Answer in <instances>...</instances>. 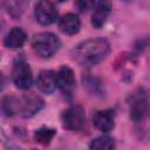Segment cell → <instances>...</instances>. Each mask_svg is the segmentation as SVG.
Segmentation results:
<instances>
[{
  "mask_svg": "<svg viewBox=\"0 0 150 150\" xmlns=\"http://www.w3.org/2000/svg\"><path fill=\"white\" fill-rule=\"evenodd\" d=\"M110 52V45L104 38H95L79 43L73 49V59L81 66H95L103 61Z\"/></svg>",
  "mask_w": 150,
  "mask_h": 150,
  "instance_id": "6da1fadb",
  "label": "cell"
},
{
  "mask_svg": "<svg viewBox=\"0 0 150 150\" xmlns=\"http://www.w3.org/2000/svg\"><path fill=\"white\" fill-rule=\"evenodd\" d=\"M32 47L39 56L43 59H48L57 52L60 47V40L55 34L49 32H43L34 35L32 41Z\"/></svg>",
  "mask_w": 150,
  "mask_h": 150,
  "instance_id": "7a4b0ae2",
  "label": "cell"
},
{
  "mask_svg": "<svg viewBox=\"0 0 150 150\" xmlns=\"http://www.w3.org/2000/svg\"><path fill=\"white\" fill-rule=\"evenodd\" d=\"M129 114L135 122H142L148 115V96L144 89L139 88L129 97Z\"/></svg>",
  "mask_w": 150,
  "mask_h": 150,
  "instance_id": "3957f363",
  "label": "cell"
},
{
  "mask_svg": "<svg viewBox=\"0 0 150 150\" xmlns=\"http://www.w3.org/2000/svg\"><path fill=\"white\" fill-rule=\"evenodd\" d=\"M63 128L71 131H81L86 127V114L81 105H71L61 115Z\"/></svg>",
  "mask_w": 150,
  "mask_h": 150,
  "instance_id": "277c9868",
  "label": "cell"
},
{
  "mask_svg": "<svg viewBox=\"0 0 150 150\" xmlns=\"http://www.w3.org/2000/svg\"><path fill=\"white\" fill-rule=\"evenodd\" d=\"M12 80L16 88L26 90L33 83V74L29 64L23 59H18L12 69Z\"/></svg>",
  "mask_w": 150,
  "mask_h": 150,
  "instance_id": "5b68a950",
  "label": "cell"
},
{
  "mask_svg": "<svg viewBox=\"0 0 150 150\" xmlns=\"http://www.w3.org/2000/svg\"><path fill=\"white\" fill-rule=\"evenodd\" d=\"M34 15L40 25L48 26L56 20L57 11L52 0H39L35 6Z\"/></svg>",
  "mask_w": 150,
  "mask_h": 150,
  "instance_id": "8992f818",
  "label": "cell"
},
{
  "mask_svg": "<svg viewBox=\"0 0 150 150\" xmlns=\"http://www.w3.org/2000/svg\"><path fill=\"white\" fill-rule=\"evenodd\" d=\"M43 108V101L35 94H27L20 96L19 114L23 117H32Z\"/></svg>",
  "mask_w": 150,
  "mask_h": 150,
  "instance_id": "52a82bcc",
  "label": "cell"
},
{
  "mask_svg": "<svg viewBox=\"0 0 150 150\" xmlns=\"http://www.w3.org/2000/svg\"><path fill=\"white\" fill-rule=\"evenodd\" d=\"M93 124L96 129L103 132H109L115 127V116L114 111L110 109L98 110L93 116Z\"/></svg>",
  "mask_w": 150,
  "mask_h": 150,
  "instance_id": "ba28073f",
  "label": "cell"
},
{
  "mask_svg": "<svg viewBox=\"0 0 150 150\" xmlns=\"http://www.w3.org/2000/svg\"><path fill=\"white\" fill-rule=\"evenodd\" d=\"M56 84L66 94H70L75 88V75L70 67L62 66L56 73Z\"/></svg>",
  "mask_w": 150,
  "mask_h": 150,
  "instance_id": "9c48e42d",
  "label": "cell"
},
{
  "mask_svg": "<svg viewBox=\"0 0 150 150\" xmlns=\"http://www.w3.org/2000/svg\"><path fill=\"white\" fill-rule=\"evenodd\" d=\"M111 11V4L109 0H98L94 6V12L91 15V25L95 28H101L104 26Z\"/></svg>",
  "mask_w": 150,
  "mask_h": 150,
  "instance_id": "30bf717a",
  "label": "cell"
},
{
  "mask_svg": "<svg viewBox=\"0 0 150 150\" xmlns=\"http://www.w3.org/2000/svg\"><path fill=\"white\" fill-rule=\"evenodd\" d=\"M36 87L40 91L45 94H52L57 84H56V74L53 70H42L38 75L36 79Z\"/></svg>",
  "mask_w": 150,
  "mask_h": 150,
  "instance_id": "8fae6325",
  "label": "cell"
},
{
  "mask_svg": "<svg viewBox=\"0 0 150 150\" xmlns=\"http://www.w3.org/2000/svg\"><path fill=\"white\" fill-rule=\"evenodd\" d=\"M59 28L63 34L74 35L79 33L81 28V21L76 14L68 13V14H64L59 20Z\"/></svg>",
  "mask_w": 150,
  "mask_h": 150,
  "instance_id": "7c38bea8",
  "label": "cell"
},
{
  "mask_svg": "<svg viewBox=\"0 0 150 150\" xmlns=\"http://www.w3.org/2000/svg\"><path fill=\"white\" fill-rule=\"evenodd\" d=\"M27 40L26 32L20 27H13L5 36L4 45L7 48H21Z\"/></svg>",
  "mask_w": 150,
  "mask_h": 150,
  "instance_id": "4fadbf2b",
  "label": "cell"
},
{
  "mask_svg": "<svg viewBox=\"0 0 150 150\" xmlns=\"http://www.w3.org/2000/svg\"><path fill=\"white\" fill-rule=\"evenodd\" d=\"M1 110L7 116H13L19 114L20 110V97L18 96H5L1 101Z\"/></svg>",
  "mask_w": 150,
  "mask_h": 150,
  "instance_id": "5bb4252c",
  "label": "cell"
},
{
  "mask_svg": "<svg viewBox=\"0 0 150 150\" xmlns=\"http://www.w3.org/2000/svg\"><path fill=\"white\" fill-rule=\"evenodd\" d=\"M56 131L52 128H47V127H42L40 129H38L34 132V139L35 142L42 144V145H47L52 142V139L54 138Z\"/></svg>",
  "mask_w": 150,
  "mask_h": 150,
  "instance_id": "9a60e30c",
  "label": "cell"
},
{
  "mask_svg": "<svg viewBox=\"0 0 150 150\" xmlns=\"http://www.w3.org/2000/svg\"><path fill=\"white\" fill-rule=\"evenodd\" d=\"M89 148L95 150H111L115 148V142L109 136H100L91 141Z\"/></svg>",
  "mask_w": 150,
  "mask_h": 150,
  "instance_id": "2e32d148",
  "label": "cell"
},
{
  "mask_svg": "<svg viewBox=\"0 0 150 150\" xmlns=\"http://www.w3.org/2000/svg\"><path fill=\"white\" fill-rule=\"evenodd\" d=\"M29 0H8V11L13 16H20Z\"/></svg>",
  "mask_w": 150,
  "mask_h": 150,
  "instance_id": "e0dca14e",
  "label": "cell"
},
{
  "mask_svg": "<svg viewBox=\"0 0 150 150\" xmlns=\"http://www.w3.org/2000/svg\"><path fill=\"white\" fill-rule=\"evenodd\" d=\"M76 5L81 12H87L95 6V0H77Z\"/></svg>",
  "mask_w": 150,
  "mask_h": 150,
  "instance_id": "ac0fdd59",
  "label": "cell"
},
{
  "mask_svg": "<svg viewBox=\"0 0 150 150\" xmlns=\"http://www.w3.org/2000/svg\"><path fill=\"white\" fill-rule=\"evenodd\" d=\"M5 83H6V81H5V77L2 76V74H0V90H2V89H4V87H5Z\"/></svg>",
  "mask_w": 150,
  "mask_h": 150,
  "instance_id": "d6986e66",
  "label": "cell"
}]
</instances>
